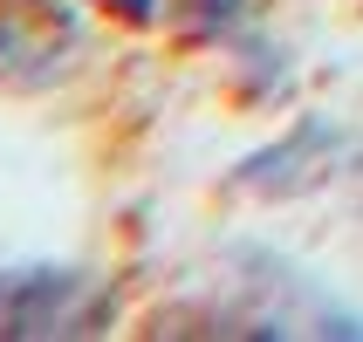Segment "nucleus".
Listing matches in <instances>:
<instances>
[{"instance_id": "4", "label": "nucleus", "mask_w": 363, "mask_h": 342, "mask_svg": "<svg viewBox=\"0 0 363 342\" xmlns=\"http://www.w3.org/2000/svg\"><path fill=\"white\" fill-rule=\"evenodd\" d=\"M172 7H179L199 35H226V28L240 21V0H172Z\"/></svg>"}, {"instance_id": "3", "label": "nucleus", "mask_w": 363, "mask_h": 342, "mask_svg": "<svg viewBox=\"0 0 363 342\" xmlns=\"http://www.w3.org/2000/svg\"><path fill=\"white\" fill-rule=\"evenodd\" d=\"M323 130H329V123H315V117L295 123V137H288V144H274V151H261V158H247V164H240V185H247V192H261V199H281V192H302V185H315V178L329 171V158L308 164V144L323 137Z\"/></svg>"}, {"instance_id": "1", "label": "nucleus", "mask_w": 363, "mask_h": 342, "mask_svg": "<svg viewBox=\"0 0 363 342\" xmlns=\"http://www.w3.org/2000/svg\"><path fill=\"white\" fill-rule=\"evenodd\" d=\"M110 308V287L89 267H0V336H89Z\"/></svg>"}, {"instance_id": "5", "label": "nucleus", "mask_w": 363, "mask_h": 342, "mask_svg": "<svg viewBox=\"0 0 363 342\" xmlns=\"http://www.w3.org/2000/svg\"><path fill=\"white\" fill-rule=\"evenodd\" d=\"M103 7H117V14H130V21H151V14H158L151 0H103Z\"/></svg>"}, {"instance_id": "2", "label": "nucleus", "mask_w": 363, "mask_h": 342, "mask_svg": "<svg viewBox=\"0 0 363 342\" xmlns=\"http://www.w3.org/2000/svg\"><path fill=\"white\" fill-rule=\"evenodd\" d=\"M76 55L69 14H7L0 21V82L14 89H48Z\"/></svg>"}]
</instances>
